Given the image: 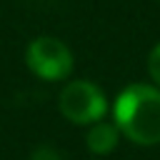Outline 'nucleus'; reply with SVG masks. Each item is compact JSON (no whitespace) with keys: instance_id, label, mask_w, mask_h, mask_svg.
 I'll return each mask as SVG.
<instances>
[{"instance_id":"7ed1b4c3","label":"nucleus","mask_w":160,"mask_h":160,"mask_svg":"<svg viewBox=\"0 0 160 160\" xmlns=\"http://www.w3.org/2000/svg\"><path fill=\"white\" fill-rule=\"evenodd\" d=\"M25 62H28V68H30V72L35 78L48 80V82L65 80L72 72V52L58 38H38V40H32L28 45Z\"/></svg>"},{"instance_id":"f03ea898","label":"nucleus","mask_w":160,"mask_h":160,"mask_svg":"<svg viewBox=\"0 0 160 160\" xmlns=\"http://www.w3.org/2000/svg\"><path fill=\"white\" fill-rule=\"evenodd\" d=\"M58 105H60V112L70 122H78V125H95L108 112L105 95L90 80H75L65 85L60 90Z\"/></svg>"},{"instance_id":"39448f33","label":"nucleus","mask_w":160,"mask_h":160,"mask_svg":"<svg viewBox=\"0 0 160 160\" xmlns=\"http://www.w3.org/2000/svg\"><path fill=\"white\" fill-rule=\"evenodd\" d=\"M148 72H150L155 88H160V42L150 50V58H148Z\"/></svg>"},{"instance_id":"f257e3e1","label":"nucleus","mask_w":160,"mask_h":160,"mask_svg":"<svg viewBox=\"0 0 160 160\" xmlns=\"http://www.w3.org/2000/svg\"><path fill=\"white\" fill-rule=\"evenodd\" d=\"M115 128L138 145L160 142V88L132 82L128 85L112 105Z\"/></svg>"},{"instance_id":"20e7f679","label":"nucleus","mask_w":160,"mask_h":160,"mask_svg":"<svg viewBox=\"0 0 160 160\" xmlns=\"http://www.w3.org/2000/svg\"><path fill=\"white\" fill-rule=\"evenodd\" d=\"M118 138H120V130L110 122H95L88 135H85V142H88V150L95 152V155H108L115 150L118 145Z\"/></svg>"}]
</instances>
